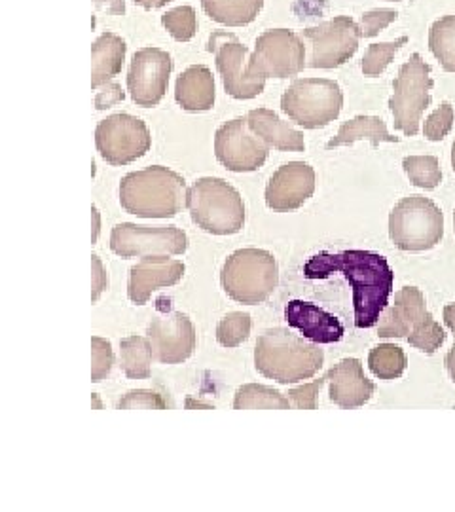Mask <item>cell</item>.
Returning <instances> with one entry per match:
<instances>
[{
	"label": "cell",
	"instance_id": "cell-1",
	"mask_svg": "<svg viewBox=\"0 0 455 512\" xmlns=\"http://www.w3.org/2000/svg\"><path fill=\"white\" fill-rule=\"evenodd\" d=\"M342 274L353 289L355 327L372 329L380 323L395 285V272L385 256L374 251L349 249L342 253H319L304 266L308 279H327Z\"/></svg>",
	"mask_w": 455,
	"mask_h": 512
},
{
	"label": "cell",
	"instance_id": "cell-2",
	"mask_svg": "<svg viewBox=\"0 0 455 512\" xmlns=\"http://www.w3.org/2000/svg\"><path fill=\"white\" fill-rule=\"evenodd\" d=\"M186 181L164 165L128 173L120 183V203L141 219H173L186 207Z\"/></svg>",
	"mask_w": 455,
	"mask_h": 512
},
{
	"label": "cell",
	"instance_id": "cell-3",
	"mask_svg": "<svg viewBox=\"0 0 455 512\" xmlns=\"http://www.w3.org/2000/svg\"><path fill=\"white\" fill-rule=\"evenodd\" d=\"M325 363L319 344L300 338L289 329L266 330L255 348L256 370L277 384H300L313 378Z\"/></svg>",
	"mask_w": 455,
	"mask_h": 512
},
{
	"label": "cell",
	"instance_id": "cell-4",
	"mask_svg": "<svg viewBox=\"0 0 455 512\" xmlns=\"http://www.w3.org/2000/svg\"><path fill=\"white\" fill-rule=\"evenodd\" d=\"M380 338H406L421 353L433 355L444 346L446 332L425 310V296L418 287H404L395 302L383 310L378 327Z\"/></svg>",
	"mask_w": 455,
	"mask_h": 512
},
{
	"label": "cell",
	"instance_id": "cell-5",
	"mask_svg": "<svg viewBox=\"0 0 455 512\" xmlns=\"http://www.w3.org/2000/svg\"><path fill=\"white\" fill-rule=\"evenodd\" d=\"M186 207L192 222L213 236H234L245 224L243 198L224 179H198L188 190Z\"/></svg>",
	"mask_w": 455,
	"mask_h": 512
},
{
	"label": "cell",
	"instance_id": "cell-6",
	"mask_svg": "<svg viewBox=\"0 0 455 512\" xmlns=\"http://www.w3.org/2000/svg\"><path fill=\"white\" fill-rule=\"evenodd\" d=\"M220 283L232 300L249 306L262 304L277 289V260L262 249H239L224 262Z\"/></svg>",
	"mask_w": 455,
	"mask_h": 512
},
{
	"label": "cell",
	"instance_id": "cell-7",
	"mask_svg": "<svg viewBox=\"0 0 455 512\" xmlns=\"http://www.w3.org/2000/svg\"><path fill=\"white\" fill-rule=\"evenodd\" d=\"M389 238L401 249L421 253L444 238V215L437 203L423 196H408L389 215Z\"/></svg>",
	"mask_w": 455,
	"mask_h": 512
},
{
	"label": "cell",
	"instance_id": "cell-8",
	"mask_svg": "<svg viewBox=\"0 0 455 512\" xmlns=\"http://www.w3.org/2000/svg\"><path fill=\"white\" fill-rule=\"evenodd\" d=\"M344 107V92L328 78H298L281 97V110L304 129H321L334 122Z\"/></svg>",
	"mask_w": 455,
	"mask_h": 512
},
{
	"label": "cell",
	"instance_id": "cell-9",
	"mask_svg": "<svg viewBox=\"0 0 455 512\" xmlns=\"http://www.w3.org/2000/svg\"><path fill=\"white\" fill-rule=\"evenodd\" d=\"M433 86L431 65H427L419 54L410 55L393 80V95L389 99L395 129H401L408 137L418 135L421 116L431 105Z\"/></svg>",
	"mask_w": 455,
	"mask_h": 512
},
{
	"label": "cell",
	"instance_id": "cell-10",
	"mask_svg": "<svg viewBox=\"0 0 455 512\" xmlns=\"http://www.w3.org/2000/svg\"><path fill=\"white\" fill-rule=\"evenodd\" d=\"M308 67L306 44L294 31L272 29L256 38L247 73L255 78H292Z\"/></svg>",
	"mask_w": 455,
	"mask_h": 512
},
{
	"label": "cell",
	"instance_id": "cell-11",
	"mask_svg": "<svg viewBox=\"0 0 455 512\" xmlns=\"http://www.w3.org/2000/svg\"><path fill=\"white\" fill-rule=\"evenodd\" d=\"M95 145L101 158L110 165L133 164L152 147L150 129L131 114H112L95 129Z\"/></svg>",
	"mask_w": 455,
	"mask_h": 512
},
{
	"label": "cell",
	"instance_id": "cell-12",
	"mask_svg": "<svg viewBox=\"0 0 455 512\" xmlns=\"http://www.w3.org/2000/svg\"><path fill=\"white\" fill-rule=\"evenodd\" d=\"M302 37L310 44L311 69H336L346 65L357 54L361 42V27L347 16H336L302 31Z\"/></svg>",
	"mask_w": 455,
	"mask_h": 512
},
{
	"label": "cell",
	"instance_id": "cell-13",
	"mask_svg": "<svg viewBox=\"0 0 455 512\" xmlns=\"http://www.w3.org/2000/svg\"><path fill=\"white\" fill-rule=\"evenodd\" d=\"M110 249L122 258L184 255L188 236L177 226H141L122 222L112 228Z\"/></svg>",
	"mask_w": 455,
	"mask_h": 512
},
{
	"label": "cell",
	"instance_id": "cell-14",
	"mask_svg": "<svg viewBox=\"0 0 455 512\" xmlns=\"http://www.w3.org/2000/svg\"><path fill=\"white\" fill-rule=\"evenodd\" d=\"M207 50L215 54L217 71L222 76L224 90L239 101L255 99L266 88V78H255L247 73L249 48L239 38L226 31H215L209 37Z\"/></svg>",
	"mask_w": 455,
	"mask_h": 512
},
{
	"label": "cell",
	"instance_id": "cell-15",
	"mask_svg": "<svg viewBox=\"0 0 455 512\" xmlns=\"http://www.w3.org/2000/svg\"><path fill=\"white\" fill-rule=\"evenodd\" d=\"M270 145L258 137L247 118L222 124L215 133V156L220 164L234 173H251L266 164Z\"/></svg>",
	"mask_w": 455,
	"mask_h": 512
},
{
	"label": "cell",
	"instance_id": "cell-16",
	"mask_svg": "<svg viewBox=\"0 0 455 512\" xmlns=\"http://www.w3.org/2000/svg\"><path fill=\"white\" fill-rule=\"evenodd\" d=\"M173 73L171 55L160 48H143L129 65L128 92L137 107L152 109L162 103L169 76Z\"/></svg>",
	"mask_w": 455,
	"mask_h": 512
},
{
	"label": "cell",
	"instance_id": "cell-17",
	"mask_svg": "<svg viewBox=\"0 0 455 512\" xmlns=\"http://www.w3.org/2000/svg\"><path fill=\"white\" fill-rule=\"evenodd\" d=\"M146 338L150 340L154 359L162 365L184 363L192 357L196 349L194 323L181 311H173L165 317L152 319Z\"/></svg>",
	"mask_w": 455,
	"mask_h": 512
},
{
	"label": "cell",
	"instance_id": "cell-18",
	"mask_svg": "<svg viewBox=\"0 0 455 512\" xmlns=\"http://www.w3.org/2000/svg\"><path fill=\"white\" fill-rule=\"evenodd\" d=\"M315 192V169L304 162L281 165L266 186V205L277 213L300 209Z\"/></svg>",
	"mask_w": 455,
	"mask_h": 512
},
{
	"label": "cell",
	"instance_id": "cell-19",
	"mask_svg": "<svg viewBox=\"0 0 455 512\" xmlns=\"http://www.w3.org/2000/svg\"><path fill=\"white\" fill-rule=\"evenodd\" d=\"M184 272L186 266L181 260L164 255L143 256V260L129 270V300L137 306H145L154 291L177 285Z\"/></svg>",
	"mask_w": 455,
	"mask_h": 512
},
{
	"label": "cell",
	"instance_id": "cell-20",
	"mask_svg": "<svg viewBox=\"0 0 455 512\" xmlns=\"http://www.w3.org/2000/svg\"><path fill=\"white\" fill-rule=\"evenodd\" d=\"M330 401L342 408H359L372 399L376 384L364 376L359 359H344L327 372Z\"/></svg>",
	"mask_w": 455,
	"mask_h": 512
},
{
	"label": "cell",
	"instance_id": "cell-21",
	"mask_svg": "<svg viewBox=\"0 0 455 512\" xmlns=\"http://www.w3.org/2000/svg\"><path fill=\"white\" fill-rule=\"evenodd\" d=\"M285 319L292 329L300 330L304 338L315 344H336L344 338L346 330L338 317L330 315L319 306L304 302V300H291L285 308Z\"/></svg>",
	"mask_w": 455,
	"mask_h": 512
},
{
	"label": "cell",
	"instance_id": "cell-22",
	"mask_svg": "<svg viewBox=\"0 0 455 512\" xmlns=\"http://www.w3.org/2000/svg\"><path fill=\"white\" fill-rule=\"evenodd\" d=\"M215 76L205 65H192L177 78L175 101L186 112H205L215 107Z\"/></svg>",
	"mask_w": 455,
	"mask_h": 512
},
{
	"label": "cell",
	"instance_id": "cell-23",
	"mask_svg": "<svg viewBox=\"0 0 455 512\" xmlns=\"http://www.w3.org/2000/svg\"><path fill=\"white\" fill-rule=\"evenodd\" d=\"M247 122L258 137H262L270 147L285 152H304V133L283 122L273 110L255 109L247 114Z\"/></svg>",
	"mask_w": 455,
	"mask_h": 512
},
{
	"label": "cell",
	"instance_id": "cell-24",
	"mask_svg": "<svg viewBox=\"0 0 455 512\" xmlns=\"http://www.w3.org/2000/svg\"><path fill=\"white\" fill-rule=\"evenodd\" d=\"M126 54H128V46L124 38L114 33H103L93 42L91 46V61H93L91 88L93 90L101 88L103 84H109L114 80V76L122 73Z\"/></svg>",
	"mask_w": 455,
	"mask_h": 512
},
{
	"label": "cell",
	"instance_id": "cell-25",
	"mask_svg": "<svg viewBox=\"0 0 455 512\" xmlns=\"http://www.w3.org/2000/svg\"><path fill=\"white\" fill-rule=\"evenodd\" d=\"M357 141H370L372 147L378 148L380 143H399L401 139L387 131V126L380 116H357L342 124L338 135L328 141L327 150L349 147Z\"/></svg>",
	"mask_w": 455,
	"mask_h": 512
},
{
	"label": "cell",
	"instance_id": "cell-26",
	"mask_svg": "<svg viewBox=\"0 0 455 512\" xmlns=\"http://www.w3.org/2000/svg\"><path fill=\"white\" fill-rule=\"evenodd\" d=\"M205 14L226 27L253 23L264 8V0H201Z\"/></svg>",
	"mask_w": 455,
	"mask_h": 512
},
{
	"label": "cell",
	"instance_id": "cell-27",
	"mask_svg": "<svg viewBox=\"0 0 455 512\" xmlns=\"http://www.w3.org/2000/svg\"><path fill=\"white\" fill-rule=\"evenodd\" d=\"M152 359H154V353L148 338L128 336L120 342V368L131 380L150 378Z\"/></svg>",
	"mask_w": 455,
	"mask_h": 512
},
{
	"label": "cell",
	"instance_id": "cell-28",
	"mask_svg": "<svg viewBox=\"0 0 455 512\" xmlns=\"http://www.w3.org/2000/svg\"><path fill=\"white\" fill-rule=\"evenodd\" d=\"M292 404L281 391L262 384H245L239 387L234 399L236 410L268 408V410H289Z\"/></svg>",
	"mask_w": 455,
	"mask_h": 512
},
{
	"label": "cell",
	"instance_id": "cell-29",
	"mask_svg": "<svg viewBox=\"0 0 455 512\" xmlns=\"http://www.w3.org/2000/svg\"><path fill=\"white\" fill-rule=\"evenodd\" d=\"M429 50L446 73H455V16H444L431 25Z\"/></svg>",
	"mask_w": 455,
	"mask_h": 512
},
{
	"label": "cell",
	"instance_id": "cell-30",
	"mask_svg": "<svg viewBox=\"0 0 455 512\" xmlns=\"http://www.w3.org/2000/svg\"><path fill=\"white\" fill-rule=\"evenodd\" d=\"M368 366L376 378L391 382L404 374L408 366V357L404 349L395 344H380L370 351Z\"/></svg>",
	"mask_w": 455,
	"mask_h": 512
},
{
	"label": "cell",
	"instance_id": "cell-31",
	"mask_svg": "<svg viewBox=\"0 0 455 512\" xmlns=\"http://www.w3.org/2000/svg\"><path fill=\"white\" fill-rule=\"evenodd\" d=\"M410 183L423 190H435L442 183V171L437 156H406L402 160Z\"/></svg>",
	"mask_w": 455,
	"mask_h": 512
},
{
	"label": "cell",
	"instance_id": "cell-32",
	"mask_svg": "<svg viewBox=\"0 0 455 512\" xmlns=\"http://www.w3.org/2000/svg\"><path fill=\"white\" fill-rule=\"evenodd\" d=\"M408 44V37H401L395 42H380V44H370L366 54L363 57L364 76L376 78L380 74L385 73V69L391 65L393 57L401 50L402 46Z\"/></svg>",
	"mask_w": 455,
	"mask_h": 512
},
{
	"label": "cell",
	"instance_id": "cell-33",
	"mask_svg": "<svg viewBox=\"0 0 455 512\" xmlns=\"http://www.w3.org/2000/svg\"><path fill=\"white\" fill-rule=\"evenodd\" d=\"M162 25L177 42H190L198 33V16L192 6H177L162 16Z\"/></svg>",
	"mask_w": 455,
	"mask_h": 512
},
{
	"label": "cell",
	"instance_id": "cell-34",
	"mask_svg": "<svg viewBox=\"0 0 455 512\" xmlns=\"http://www.w3.org/2000/svg\"><path fill=\"white\" fill-rule=\"evenodd\" d=\"M251 315L243 311L228 313L224 319H220L217 327V340L224 348H237L243 342H247L251 334Z\"/></svg>",
	"mask_w": 455,
	"mask_h": 512
},
{
	"label": "cell",
	"instance_id": "cell-35",
	"mask_svg": "<svg viewBox=\"0 0 455 512\" xmlns=\"http://www.w3.org/2000/svg\"><path fill=\"white\" fill-rule=\"evenodd\" d=\"M114 365V353L109 340L101 336L91 338V382L99 384L110 374Z\"/></svg>",
	"mask_w": 455,
	"mask_h": 512
},
{
	"label": "cell",
	"instance_id": "cell-36",
	"mask_svg": "<svg viewBox=\"0 0 455 512\" xmlns=\"http://www.w3.org/2000/svg\"><path fill=\"white\" fill-rule=\"evenodd\" d=\"M455 122V110L450 103H442L427 120H425V126H423V135L437 143L442 141L452 128H454Z\"/></svg>",
	"mask_w": 455,
	"mask_h": 512
},
{
	"label": "cell",
	"instance_id": "cell-37",
	"mask_svg": "<svg viewBox=\"0 0 455 512\" xmlns=\"http://www.w3.org/2000/svg\"><path fill=\"white\" fill-rule=\"evenodd\" d=\"M399 18V12L397 10H391V8H378V10H370V12H364L361 16V35L363 38H372L376 35H380L383 29H387L393 21H397Z\"/></svg>",
	"mask_w": 455,
	"mask_h": 512
},
{
	"label": "cell",
	"instance_id": "cell-38",
	"mask_svg": "<svg viewBox=\"0 0 455 512\" xmlns=\"http://www.w3.org/2000/svg\"><path fill=\"white\" fill-rule=\"evenodd\" d=\"M129 408H146V410H164L167 408L164 397L154 393V391H146V389H137V391H129L120 401H118V410H129Z\"/></svg>",
	"mask_w": 455,
	"mask_h": 512
},
{
	"label": "cell",
	"instance_id": "cell-39",
	"mask_svg": "<svg viewBox=\"0 0 455 512\" xmlns=\"http://www.w3.org/2000/svg\"><path fill=\"white\" fill-rule=\"evenodd\" d=\"M327 374L311 384L300 385L296 389H291L287 395H289V401L296 410H315L317 408V395L319 391L323 389V385L327 384Z\"/></svg>",
	"mask_w": 455,
	"mask_h": 512
},
{
	"label": "cell",
	"instance_id": "cell-40",
	"mask_svg": "<svg viewBox=\"0 0 455 512\" xmlns=\"http://www.w3.org/2000/svg\"><path fill=\"white\" fill-rule=\"evenodd\" d=\"M124 99H126V93L122 92V86L112 80L109 84H103L101 88H97V93H95V109H110V107L122 103Z\"/></svg>",
	"mask_w": 455,
	"mask_h": 512
},
{
	"label": "cell",
	"instance_id": "cell-41",
	"mask_svg": "<svg viewBox=\"0 0 455 512\" xmlns=\"http://www.w3.org/2000/svg\"><path fill=\"white\" fill-rule=\"evenodd\" d=\"M91 262H93V296H91V300L97 302L99 296L109 289V275L105 272L99 256H91Z\"/></svg>",
	"mask_w": 455,
	"mask_h": 512
},
{
	"label": "cell",
	"instance_id": "cell-42",
	"mask_svg": "<svg viewBox=\"0 0 455 512\" xmlns=\"http://www.w3.org/2000/svg\"><path fill=\"white\" fill-rule=\"evenodd\" d=\"M99 12H107L110 16H124L126 14V0H93Z\"/></svg>",
	"mask_w": 455,
	"mask_h": 512
},
{
	"label": "cell",
	"instance_id": "cell-43",
	"mask_svg": "<svg viewBox=\"0 0 455 512\" xmlns=\"http://www.w3.org/2000/svg\"><path fill=\"white\" fill-rule=\"evenodd\" d=\"M169 2H173V0H135V4H139L145 10H158V8H164L165 4H169Z\"/></svg>",
	"mask_w": 455,
	"mask_h": 512
},
{
	"label": "cell",
	"instance_id": "cell-44",
	"mask_svg": "<svg viewBox=\"0 0 455 512\" xmlns=\"http://www.w3.org/2000/svg\"><path fill=\"white\" fill-rule=\"evenodd\" d=\"M444 323L448 325V329L452 330L455 334V304H448L446 308H444Z\"/></svg>",
	"mask_w": 455,
	"mask_h": 512
},
{
	"label": "cell",
	"instance_id": "cell-45",
	"mask_svg": "<svg viewBox=\"0 0 455 512\" xmlns=\"http://www.w3.org/2000/svg\"><path fill=\"white\" fill-rule=\"evenodd\" d=\"M446 368H448V372H450V376H452V380L455 382V344L454 348L448 351V355H446Z\"/></svg>",
	"mask_w": 455,
	"mask_h": 512
},
{
	"label": "cell",
	"instance_id": "cell-46",
	"mask_svg": "<svg viewBox=\"0 0 455 512\" xmlns=\"http://www.w3.org/2000/svg\"><path fill=\"white\" fill-rule=\"evenodd\" d=\"M452 165H454V171H455V143H454V148H452Z\"/></svg>",
	"mask_w": 455,
	"mask_h": 512
},
{
	"label": "cell",
	"instance_id": "cell-47",
	"mask_svg": "<svg viewBox=\"0 0 455 512\" xmlns=\"http://www.w3.org/2000/svg\"><path fill=\"white\" fill-rule=\"evenodd\" d=\"M385 2H402V0H385Z\"/></svg>",
	"mask_w": 455,
	"mask_h": 512
},
{
	"label": "cell",
	"instance_id": "cell-48",
	"mask_svg": "<svg viewBox=\"0 0 455 512\" xmlns=\"http://www.w3.org/2000/svg\"><path fill=\"white\" fill-rule=\"evenodd\" d=\"M454 224H455V213H454Z\"/></svg>",
	"mask_w": 455,
	"mask_h": 512
}]
</instances>
